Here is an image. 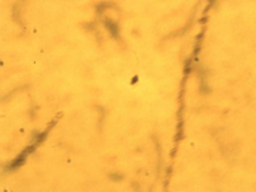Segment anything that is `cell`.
<instances>
[{
    "mask_svg": "<svg viewBox=\"0 0 256 192\" xmlns=\"http://www.w3.org/2000/svg\"><path fill=\"white\" fill-rule=\"evenodd\" d=\"M105 26L110 27L108 30L111 31L112 36H114V37H118V30H117V26H115L114 23H111V22H108V20H107V22H105Z\"/></svg>",
    "mask_w": 256,
    "mask_h": 192,
    "instance_id": "6da1fadb",
    "label": "cell"
}]
</instances>
